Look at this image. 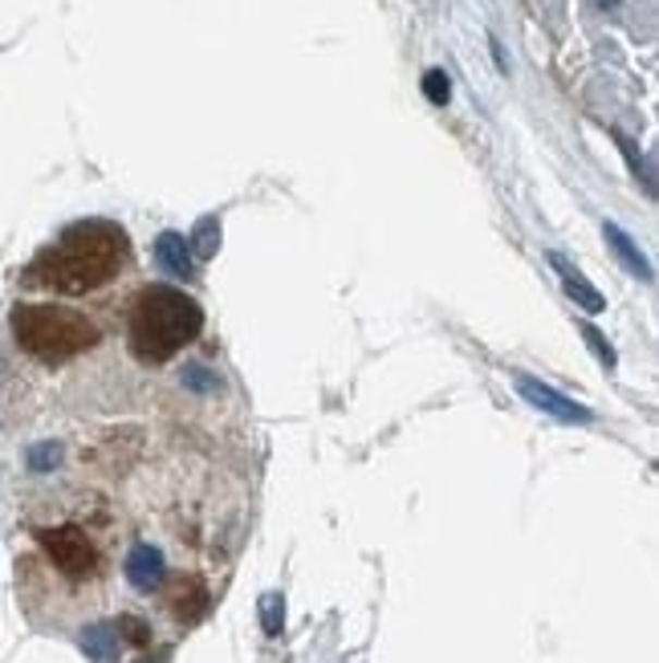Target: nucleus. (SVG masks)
I'll return each mask as SVG.
<instances>
[{
    "instance_id": "obj_1",
    "label": "nucleus",
    "mask_w": 659,
    "mask_h": 663,
    "mask_svg": "<svg viewBox=\"0 0 659 663\" xmlns=\"http://www.w3.org/2000/svg\"><path fill=\"white\" fill-rule=\"evenodd\" d=\"M126 261V232L110 220H82L33 261L29 278L58 294H86L107 285Z\"/></svg>"
},
{
    "instance_id": "obj_2",
    "label": "nucleus",
    "mask_w": 659,
    "mask_h": 663,
    "mask_svg": "<svg viewBox=\"0 0 659 663\" xmlns=\"http://www.w3.org/2000/svg\"><path fill=\"white\" fill-rule=\"evenodd\" d=\"M204 334V309L196 297L171 285L143 290L131 309V351L143 363H168Z\"/></svg>"
},
{
    "instance_id": "obj_3",
    "label": "nucleus",
    "mask_w": 659,
    "mask_h": 663,
    "mask_svg": "<svg viewBox=\"0 0 659 663\" xmlns=\"http://www.w3.org/2000/svg\"><path fill=\"white\" fill-rule=\"evenodd\" d=\"M13 334L25 355L41 363H70L98 346V326L65 306H21L13 314Z\"/></svg>"
},
{
    "instance_id": "obj_4",
    "label": "nucleus",
    "mask_w": 659,
    "mask_h": 663,
    "mask_svg": "<svg viewBox=\"0 0 659 663\" xmlns=\"http://www.w3.org/2000/svg\"><path fill=\"white\" fill-rule=\"evenodd\" d=\"M41 545H46V554L53 557V566L70 578H86L94 574V545L90 538L77 529V525H58V529H41Z\"/></svg>"
},
{
    "instance_id": "obj_5",
    "label": "nucleus",
    "mask_w": 659,
    "mask_h": 663,
    "mask_svg": "<svg viewBox=\"0 0 659 663\" xmlns=\"http://www.w3.org/2000/svg\"><path fill=\"white\" fill-rule=\"evenodd\" d=\"M513 383H517V391H522V400L529 403V407H537V412H546V416H553V419H562V423H590V419H595L590 407L566 400L562 391L537 383L529 375H513Z\"/></svg>"
},
{
    "instance_id": "obj_6",
    "label": "nucleus",
    "mask_w": 659,
    "mask_h": 663,
    "mask_svg": "<svg viewBox=\"0 0 659 663\" xmlns=\"http://www.w3.org/2000/svg\"><path fill=\"white\" fill-rule=\"evenodd\" d=\"M123 570H126V582H131V587L143 590V594H151V590H159L168 582V557H163L159 545L138 541V545H131Z\"/></svg>"
},
{
    "instance_id": "obj_7",
    "label": "nucleus",
    "mask_w": 659,
    "mask_h": 663,
    "mask_svg": "<svg viewBox=\"0 0 659 663\" xmlns=\"http://www.w3.org/2000/svg\"><path fill=\"white\" fill-rule=\"evenodd\" d=\"M550 265H553V273L562 278V290H566V294L574 297V302H578L586 314H602V309H607L602 294H598L595 285H590V281H586L583 273H578V269H574V265L562 257V253H550Z\"/></svg>"
},
{
    "instance_id": "obj_8",
    "label": "nucleus",
    "mask_w": 659,
    "mask_h": 663,
    "mask_svg": "<svg viewBox=\"0 0 659 663\" xmlns=\"http://www.w3.org/2000/svg\"><path fill=\"white\" fill-rule=\"evenodd\" d=\"M155 261L163 265V273H171V278H192V269H196L192 245H187V236H180V232H163V236L155 241Z\"/></svg>"
},
{
    "instance_id": "obj_9",
    "label": "nucleus",
    "mask_w": 659,
    "mask_h": 663,
    "mask_svg": "<svg viewBox=\"0 0 659 663\" xmlns=\"http://www.w3.org/2000/svg\"><path fill=\"white\" fill-rule=\"evenodd\" d=\"M602 236L611 241L614 257L627 265V273H635L639 281H651V278H656V273H651V265H647V257L639 253V248H635V241H631V236H627L623 229H619V224H602Z\"/></svg>"
},
{
    "instance_id": "obj_10",
    "label": "nucleus",
    "mask_w": 659,
    "mask_h": 663,
    "mask_svg": "<svg viewBox=\"0 0 659 663\" xmlns=\"http://www.w3.org/2000/svg\"><path fill=\"white\" fill-rule=\"evenodd\" d=\"M119 627L114 623H94V627H86L82 631V651L90 655L94 663H114L119 660Z\"/></svg>"
},
{
    "instance_id": "obj_11",
    "label": "nucleus",
    "mask_w": 659,
    "mask_h": 663,
    "mask_svg": "<svg viewBox=\"0 0 659 663\" xmlns=\"http://www.w3.org/2000/svg\"><path fill=\"white\" fill-rule=\"evenodd\" d=\"M171 606H175V615H180V618L196 623V618L208 615V590L187 578V582H180V587H175V599H171Z\"/></svg>"
},
{
    "instance_id": "obj_12",
    "label": "nucleus",
    "mask_w": 659,
    "mask_h": 663,
    "mask_svg": "<svg viewBox=\"0 0 659 663\" xmlns=\"http://www.w3.org/2000/svg\"><path fill=\"white\" fill-rule=\"evenodd\" d=\"M187 245H192V253H196V257H212L216 245H220V224H216L212 217H204L196 224V232L187 236Z\"/></svg>"
},
{
    "instance_id": "obj_13",
    "label": "nucleus",
    "mask_w": 659,
    "mask_h": 663,
    "mask_svg": "<svg viewBox=\"0 0 659 663\" xmlns=\"http://www.w3.org/2000/svg\"><path fill=\"white\" fill-rule=\"evenodd\" d=\"M281 623H285V602H281V594H265V599H261L265 635H281Z\"/></svg>"
},
{
    "instance_id": "obj_14",
    "label": "nucleus",
    "mask_w": 659,
    "mask_h": 663,
    "mask_svg": "<svg viewBox=\"0 0 659 663\" xmlns=\"http://www.w3.org/2000/svg\"><path fill=\"white\" fill-rule=\"evenodd\" d=\"M114 627H119V639H131L135 648H147V643H151V627H147L143 618L123 615V618H119V623H114Z\"/></svg>"
},
{
    "instance_id": "obj_15",
    "label": "nucleus",
    "mask_w": 659,
    "mask_h": 663,
    "mask_svg": "<svg viewBox=\"0 0 659 663\" xmlns=\"http://www.w3.org/2000/svg\"><path fill=\"white\" fill-rule=\"evenodd\" d=\"M583 339L590 342V351H595V358H598V363H602V367H614V351H611V342L602 339V334H598L595 326H586V322H583Z\"/></svg>"
},
{
    "instance_id": "obj_16",
    "label": "nucleus",
    "mask_w": 659,
    "mask_h": 663,
    "mask_svg": "<svg viewBox=\"0 0 659 663\" xmlns=\"http://www.w3.org/2000/svg\"><path fill=\"white\" fill-rule=\"evenodd\" d=\"M424 94H428L431 102H448V74L444 70H428V74H424Z\"/></svg>"
}]
</instances>
